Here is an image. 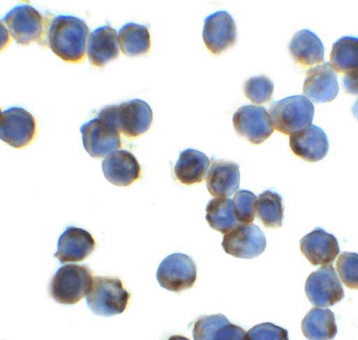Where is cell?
I'll return each instance as SVG.
<instances>
[{
  "mask_svg": "<svg viewBox=\"0 0 358 340\" xmlns=\"http://www.w3.org/2000/svg\"><path fill=\"white\" fill-rule=\"evenodd\" d=\"M342 87L348 94H358V71L347 73L342 78Z\"/></svg>",
  "mask_w": 358,
  "mask_h": 340,
  "instance_id": "obj_34",
  "label": "cell"
},
{
  "mask_svg": "<svg viewBox=\"0 0 358 340\" xmlns=\"http://www.w3.org/2000/svg\"><path fill=\"white\" fill-rule=\"evenodd\" d=\"M130 297L120 278L96 276L86 296V303L94 314L112 316L126 310Z\"/></svg>",
  "mask_w": 358,
  "mask_h": 340,
  "instance_id": "obj_3",
  "label": "cell"
},
{
  "mask_svg": "<svg viewBox=\"0 0 358 340\" xmlns=\"http://www.w3.org/2000/svg\"><path fill=\"white\" fill-rule=\"evenodd\" d=\"M351 112L353 117L358 122V99L352 104Z\"/></svg>",
  "mask_w": 358,
  "mask_h": 340,
  "instance_id": "obj_35",
  "label": "cell"
},
{
  "mask_svg": "<svg viewBox=\"0 0 358 340\" xmlns=\"http://www.w3.org/2000/svg\"><path fill=\"white\" fill-rule=\"evenodd\" d=\"M289 144L295 155L309 162L322 160L329 150L327 134L315 125L292 134Z\"/></svg>",
  "mask_w": 358,
  "mask_h": 340,
  "instance_id": "obj_16",
  "label": "cell"
},
{
  "mask_svg": "<svg viewBox=\"0 0 358 340\" xmlns=\"http://www.w3.org/2000/svg\"><path fill=\"white\" fill-rule=\"evenodd\" d=\"M273 90V81L264 75L250 78L245 81L243 87L247 99L255 104L268 103L271 99Z\"/></svg>",
  "mask_w": 358,
  "mask_h": 340,
  "instance_id": "obj_28",
  "label": "cell"
},
{
  "mask_svg": "<svg viewBox=\"0 0 358 340\" xmlns=\"http://www.w3.org/2000/svg\"><path fill=\"white\" fill-rule=\"evenodd\" d=\"M339 90L337 76L329 62L310 69L303 85V94L314 103L333 101Z\"/></svg>",
  "mask_w": 358,
  "mask_h": 340,
  "instance_id": "obj_14",
  "label": "cell"
},
{
  "mask_svg": "<svg viewBox=\"0 0 358 340\" xmlns=\"http://www.w3.org/2000/svg\"><path fill=\"white\" fill-rule=\"evenodd\" d=\"M300 250L312 265L331 263L340 252L337 239L317 227L300 240Z\"/></svg>",
  "mask_w": 358,
  "mask_h": 340,
  "instance_id": "obj_18",
  "label": "cell"
},
{
  "mask_svg": "<svg viewBox=\"0 0 358 340\" xmlns=\"http://www.w3.org/2000/svg\"><path fill=\"white\" fill-rule=\"evenodd\" d=\"M96 242L87 230L70 226L60 235L54 257L60 263L81 262L94 250Z\"/></svg>",
  "mask_w": 358,
  "mask_h": 340,
  "instance_id": "obj_15",
  "label": "cell"
},
{
  "mask_svg": "<svg viewBox=\"0 0 358 340\" xmlns=\"http://www.w3.org/2000/svg\"><path fill=\"white\" fill-rule=\"evenodd\" d=\"M248 335L249 340H289L287 330L271 323L255 325Z\"/></svg>",
  "mask_w": 358,
  "mask_h": 340,
  "instance_id": "obj_32",
  "label": "cell"
},
{
  "mask_svg": "<svg viewBox=\"0 0 358 340\" xmlns=\"http://www.w3.org/2000/svg\"><path fill=\"white\" fill-rule=\"evenodd\" d=\"M117 31L110 25L94 29L88 38L87 55L92 65L101 67L120 55Z\"/></svg>",
  "mask_w": 358,
  "mask_h": 340,
  "instance_id": "obj_19",
  "label": "cell"
},
{
  "mask_svg": "<svg viewBox=\"0 0 358 340\" xmlns=\"http://www.w3.org/2000/svg\"><path fill=\"white\" fill-rule=\"evenodd\" d=\"M305 292L310 303L318 307L331 306L345 296L332 264L323 265L308 276Z\"/></svg>",
  "mask_w": 358,
  "mask_h": 340,
  "instance_id": "obj_11",
  "label": "cell"
},
{
  "mask_svg": "<svg viewBox=\"0 0 358 340\" xmlns=\"http://www.w3.org/2000/svg\"><path fill=\"white\" fill-rule=\"evenodd\" d=\"M11 37L19 44L28 45L41 38L44 19L34 7L28 4L17 5L1 19Z\"/></svg>",
  "mask_w": 358,
  "mask_h": 340,
  "instance_id": "obj_7",
  "label": "cell"
},
{
  "mask_svg": "<svg viewBox=\"0 0 358 340\" xmlns=\"http://www.w3.org/2000/svg\"><path fill=\"white\" fill-rule=\"evenodd\" d=\"M90 29L85 20L72 15L55 16L48 27L51 50L66 62L78 63L85 57Z\"/></svg>",
  "mask_w": 358,
  "mask_h": 340,
  "instance_id": "obj_1",
  "label": "cell"
},
{
  "mask_svg": "<svg viewBox=\"0 0 358 340\" xmlns=\"http://www.w3.org/2000/svg\"><path fill=\"white\" fill-rule=\"evenodd\" d=\"M284 206L282 197L271 190L259 194L257 201V215L264 227L275 229L282 227Z\"/></svg>",
  "mask_w": 358,
  "mask_h": 340,
  "instance_id": "obj_27",
  "label": "cell"
},
{
  "mask_svg": "<svg viewBox=\"0 0 358 340\" xmlns=\"http://www.w3.org/2000/svg\"><path fill=\"white\" fill-rule=\"evenodd\" d=\"M224 252L233 257L252 259L260 255L266 246V239L256 225L238 224L227 232L222 242Z\"/></svg>",
  "mask_w": 358,
  "mask_h": 340,
  "instance_id": "obj_9",
  "label": "cell"
},
{
  "mask_svg": "<svg viewBox=\"0 0 358 340\" xmlns=\"http://www.w3.org/2000/svg\"><path fill=\"white\" fill-rule=\"evenodd\" d=\"M214 340H249V338L243 328L229 323L217 332Z\"/></svg>",
  "mask_w": 358,
  "mask_h": 340,
  "instance_id": "obj_33",
  "label": "cell"
},
{
  "mask_svg": "<svg viewBox=\"0 0 358 340\" xmlns=\"http://www.w3.org/2000/svg\"><path fill=\"white\" fill-rule=\"evenodd\" d=\"M92 273L84 264H69L58 269L49 285L50 296L62 304H75L89 293Z\"/></svg>",
  "mask_w": 358,
  "mask_h": 340,
  "instance_id": "obj_2",
  "label": "cell"
},
{
  "mask_svg": "<svg viewBox=\"0 0 358 340\" xmlns=\"http://www.w3.org/2000/svg\"><path fill=\"white\" fill-rule=\"evenodd\" d=\"M36 134L34 117L26 109L13 106L1 112V139L15 148L29 145Z\"/></svg>",
  "mask_w": 358,
  "mask_h": 340,
  "instance_id": "obj_10",
  "label": "cell"
},
{
  "mask_svg": "<svg viewBox=\"0 0 358 340\" xmlns=\"http://www.w3.org/2000/svg\"><path fill=\"white\" fill-rule=\"evenodd\" d=\"M83 144L93 158L101 159L122 146L120 132L115 124L98 114L80 127Z\"/></svg>",
  "mask_w": 358,
  "mask_h": 340,
  "instance_id": "obj_6",
  "label": "cell"
},
{
  "mask_svg": "<svg viewBox=\"0 0 358 340\" xmlns=\"http://www.w3.org/2000/svg\"><path fill=\"white\" fill-rule=\"evenodd\" d=\"M239 166L231 161L217 160L207 173L206 187L215 197L231 196L239 188Z\"/></svg>",
  "mask_w": 358,
  "mask_h": 340,
  "instance_id": "obj_20",
  "label": "cell"
},
{
  "mask_svg": "<svg viewBox=\"0 0 358 340\" xmlns=\"http://www.w3.org/2000/svg\"><path fill=\"white\" fill-rule=\"evenodd\" d=\"M228 323V319L221 313L201 316L194 323L193 339L214 340L217 332Z\"/></svg>",
  "mask_w": 358,
  "mask_h": 340,
  "instance_id": "obj_31",
  "label": "cell"
},
{
  "mask_svg": "<svg viewBox=\"0 0 358 340\" xmlns=\"http://www.w3.org/2000/svg\"><path fill=\"white\" fill-rule=\"evenodd\" d=\"M232 122L236 133L255 145L263 143L274 130L269 113L263 106H242L234 113Z\"/></svg>",
  "mask_w": 358,
  "mask_h": 340,
  "instance_id": "obj_12",
  "label": "cell"
},
{
  "mask_svg": "<svg viewBox=\"0 0 358 340\" xmlns=\"http://www.w3.org/2000/svg\"><path fill=\"white\" fill-rule=\"evenodd\" d=\"M99 113L113 122L119 132L129 139L145 134L150 129L153 119L149 104L139 99L105 106Z\"/></svg>",
  "mask_w": 358,
  "mask_h": 340,
  "instance_id": "obj_5",
  "label": "cell"
},
{
  "mask_svg": "<svg viewBox=\"0 0 358 340\" xmlns=\"http://www.w3.org/2000/svg\"><path fill=\"white\" fill-rule=\"evenodd\" d=\"M257 197L247 190H238L232 199L237 221L243 224H250L255 218Z\"/></svg>",
  "mask_w": 358,
  "mask_h": 340,
  "instance_id": "obj_30",
  "label": "cell"
},
{
  "mask_svg": "<svg viewBox=\"0 0 358 340\" xmlns=\"http://www.w3.org/2000/svg\"><path fill=\"white\" fill-rule=\"evenodd\" d=\"M101 168L106 180L116 186H129L141 175L136 157L125 150H116L108 155L102 161Z\"/></svg>",
  "mask_w": 358,
  "mask_h": 340,
  "instance_id": "obj_17",
  "label": "cell"
},
{
  "mask_svg": "<svg viewBox=\"0 0 358 340\" xmlns=\"http://www.w3.org/2000/svg\"><path fill=\"white\" fill-rule=\"evenodd\" d=\"M236 22L226 10H217L204 20L202 37L213 55H219L232 46L236 40Z\"/></svg>",
  "mask_w": 358,
  "mask_h": 340,
  "instance_id": "obj_13",
  "label": "cell"
},
{
  "mask_svg": "<svg viewBox=\"0 0 358 340\" xmlns=\"http://www.w3.org/2000/svg\"><path fill=\"white\" fill-rule=\"evenodd\" d=\"M206 220L208 225L222 234H226L236 225L237 219L232 200L225 197H215L206 208Z\"/></svg>",
  "mask_w": 358,
  "mask_h": 340,
  "instance_id": "obj_26",
  "label": "cell"
},
{
  "mask_svg": "<svg viewBox=\"0 0 358 340\" xmlns=\"http://www.w3.org/2000/svg\"><path fill=\"white\" fill-rule=\"evenodd\" d=\"M315 108L305 96L296 94L273 102L268 113L278 132L291 135L311 125Z\"/></svg>",
  "mask_w": 358,
  "mask_h": 340,
  "instance_id": "obj_4",
  "label": "cell"
},
{
  "mask_svg": "<svg viewBox=\"0 0 358 340\" xmlns=\"http://www.w3.org/2000/svg\"><path fill=\"white\" fill-rule=\"evenodd\" d=\"M210 160L203 153L187 148L180 153L174 166V174L182 184L191 185L202 183L208 173Z\"/></svg>",
  "mask_w": 358,
  "mask_h": 340,
  "instance_id": "obj_22",
  "label": "cell"
},
{
  "mask_svg": "<svg viewBox=\"0 0 358 340\" xmlns=\"http://www.w3.org/2000/svg\"><path fill=\"white\" fill-rule=\"evenodd\" d=\"M289 51L295 62L303 66H311L324 61L322 42L309 29H301L293 36Z\"/></svg>",
  "mask_w": 358,
  "mask_h": 340,
  "instance_id": "obj_21",
  "label": "cell"
},
{
  "mask_svg": "<svg viewBox=\"0 0 358 340\" xmlns=\"http://www.w3.org/2000/svg\"><path fill=\"white\" fill-rule=\"evenodd\" d=\"M156 278L161 287L179 292L192 288L196 280V266L192 258L176 253L166 257L159 264Z\"/></svg>",
  "mask_w": 358,
  "mask_h": 340,
  "instance_id": "obj_8",
  "label": "cell"
},
{
  "mask_svg": "<svg viewBox=\"0 0 358 340\" xmlns=\"http://www.w3.org/2000/svg\"><path fill=\"white\" fill-rule=\"evenodd\" d=\"M301 327L308 340H331L337 334L335 316L329 309H311L302 320Z\"/></svg>",
  "mask_w": 358,
  "mask_h": 340,
  "instance_id": "obj_23",
  "label": "cell"
},
{
  "mask_svg": "<svg viewBox=\"0 0 358 340\" xmlns=\"http://www.w3.org/2000/svg\"><path fill=\"white\" fill-rule=\"evenodd\" d=\"M338 274L350 289H358V253H341L336 262Z\"/></svg>",
  "mask_w": 358,
  "mask_h": 340,
  "instance_id": "obj_29",
  "label": "cell"
},
{
  "mask_svg": "<svg viewBox=\"0 0 358 340\" xmlns=\"http://www.w3.org/2000/svg\"><path fill=\"white\" fill-rule=\"evenodd\" d=\"M330 64L338 73L358 71V38L345 36L333 43Z\"/></svg>",
  "mask_w": 358,
  "mask_h": 340,
  "instance_id": "obj_24",
  "label": "cell"
},
{
  "mask_svg": "<svg viewBox=\"0 0 358 340\" xmlns=\"http://www.w3.org/2000/svg\"><path fill=\"white\" fill-rule=\"evenodd\" d=\"M168 340H190L182 335H172Z\"/></svg>",
  "mask_w": 358,
  "mask_h": 340,
  "instance_id": "obj_36",
  "label": "cell"
},
{
  "mask_svg": "<svg viewBox=\"0 0 358 340\" xmlns=\"http://www.w3.org/2000/svg\"><path fill=\"white\" fill-rule=\"evenodd\" d=\"M118 41L122 52L129 57L148 53L151 45L148 27L134 22H128L120 29Z\"/></svg>",
  "mask_w": 358,
  "mask_h": 340,
  "instance_id": "obj_25",
  "label": "cell"
}]
</instances>
